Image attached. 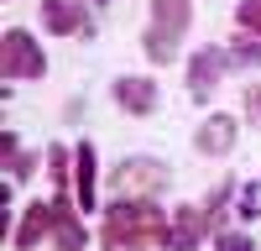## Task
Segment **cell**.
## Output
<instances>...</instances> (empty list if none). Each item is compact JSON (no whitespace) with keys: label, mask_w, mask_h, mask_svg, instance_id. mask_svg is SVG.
Masks as SVG:
<instances>
[{"label":"cell","mask_w":261,"mask_h":251,"mask_svg":"<svg viewBox=\"0 0 261 251\" xmlns=\"http://www.w3.org/2000/svg\"><path fill=\"white\" fill-rule=\"evenodd\" d=\"M110 183H115L120 199H136V194H157L167 183V173H162V162H151V157H130V162H120L110 173Z\"/></svg>","instance_id":"obj_4"},{"label":"cell","mask_w":261,"mask_h":251,"mask_svg":"<svg viewBox=\"0 0 261 251\" xmlns=\"http://www.w3.org/2000/svg\"><path fill=\"white\" fill-rule=\"evenodd\" d=\"M256 204H261V188H256V183H246V188H241V220H251V215H261Z\"/></svg>","instance_id":"obj_16"},{"label":"cell","mask_w":261,"mask_h":251,"mask_svg":"<svg viewBox=\"0 0 261 251\" xmlns=\"http://www.w3.org/2000/svg\"><path fill=\"white\" fill-rule=\"evenodd\" d=\"M225 53H214V47H204L199 58H193L188 63V84H193V94H209L214 89V84H220V73H225Z\"/></svg>","instance_id":"obj_10"},{"label":"cell","mask_w":261,"mask_h":251,"mask_svg":"<svg viewBox=\"0 0 261 251\" xmlns=\"http://www.w3.org/2000/svg\"><path fill=\"white\" fill-rule=\"evenodd\" d=\"M220 251H256L246 236H235V230H230V236H220Z\"/></svg>","instance_id":"obj_19"},{"label":"cell","mask_w":261,"mask_h":251,"mask_svg":"<svg viewBox=\"0 0 261 251\" xmlns=\"http://www.w3.org/2000/svg\"><path fill=\"white\" fill-rule=\"evenodd\" d=\"M73 173H79V209H94V146L89 141H79V152H73Z\"/></svg>","instance_id":"obj_12"},{"label":"cell","mask_w":261,"mask_h":251,"mask_svg":"<svg viewBox=\"0 0 261 251\" xmlns=\"http://www.w3.org/2000/svg\"><path fill=\"white\" fill-rule=\"evenodd\" d=\"M94 6H110V0H94Z\"/></svg>","instance_id":"obj_20"},{"label":"cell","mask_w":261,"mask_h":251,"mask_svg":"<svg viewBox=\"0 0 261 251\" xmlns=\"http://www.w3.org/2000/svg\"><path fill=\"white\" fill-rule=\"evenodd\" d=\"M193 21L188 0H151V32H146V58L151 63H172L178 58V42Z\"/></svg>","instance_id":"obj_2"},{"label":"cell","mask_w":261,"mask_h":251,"mask_svg":"<svg viewBox=\"0 0 261 251\" xmlns=\"http://www.w3.org/2000/svg\"><path fill=\"white\" fill-rule=\"evenodd\" d=\"M235 136H241L235 115H209V120L199 126V136H193V146H199L204 157H225L230 146H235Z\"/></svg>","instance_id":"obj_6"},{"label":"cell","mask_w":261,"mask_h":251,"mask_svg":"<svg viewBox=\"0 0 261 251\" xmlns=\"http://www.w3.org/2000/svg\"><path fill=\"white\" fill-rule=\"evenodd\" d=\"M230 63H246V68H261V47H256V42H235V47H230Z\"/></svg>","instance_id":"obj_14"},{"label":"cell","mask_w":261,"mask_h":251,"mask_svg":"<svg viewBox=\"0 0 261 251\" xmlns=\"http://www.w3.org/2000/svg\"><path fill=\"white\" fill-rule=\"evenodd\" d=\"M47 162H53V178H58V188H63V183H68V152H63V146H53Z\"/></svg>","instance_id":"obj_17"},{"label":"cell","mask_w":261,"mask_h":251,"mask_svg":"<svg viewBox=\"0 0 261 251\" xmlns=\"http://www.w3.org/2000/svg\"><path fill=\"white\" fill-rule=\"evenodd\" d=\"M241 32H261V0H241Z\"/></svg>","instance_id":"obj_15"},{"label":"cell","mask_w":261,"mask_h":251,"mask_svg":"<svg viewBox=\"0 0 261 251\" xmlns=\"http://www.w3.org/2000/svg\"><path fill=\"white\" fill-rule=\"evenodd\" d=\"M115 105L130 115H151L157 110V84H146V79H115Z\"/></svg>","instance_id":"obj_7"},{"label":"cell","mask_w":261,"mask_h":251,"mask_svg":"<svg viewBox=\"0 0 261 251\" xmlns=\"http://www.w3.org/2000/svg\"><path fill=\"white\" fill-rule=\"evenodd\" d=\"M167 220L146 199H115L105 215V251H157L167 246Z\"/></svg>","instance_id":"obj_1"},{"label":"cell","mask_w":261,"mask_h":251,"mask_svg":"<svg viewBox=\"0 0 261 251\" xmlns=\"http://www.w3.org/2000/svg\"><path fill=\"white\" fill-rule=\"evenodd\" d=\"M42 27L58 37H73V32H84V6L79 0H42Z\"/></svg>","instance_id":"obj_8"},{"label":"cell","mask_w":261,"mask_h":251,"mask_svg":"<svg viewBox=\"0 0 261 251\" xmlns=\"http://www.w3.org/2000/svg\"><path fill=\"white\" fill-rule=\"evenodd\" d=\"M246 115L261 126V84H251V89H246Z\"/></svg>","instance_id":"obj_18"},{"label":"cell","mask_w":261,"mask_h":251,"mask_svg":"<svg viewBox=\"0 0 261 251\" xmlns=\"http://www.w3.org/2000/svg\"><path fill=\"white\" fill-rule=\"evenodd\" d=\"M53 220H58V209H53V204H32L27 215H21V225H16V236H11L16 251H32V246L53 230Z\"/></svg>","instance_id":"obj_9"},{"label":"cell","mask_w":261,"mask_h":251,"mask_svg":"<svg viewBox=\"0 0 261 251\" xmlns=\"http://www.w3.org/2000/svg\"><path fill=\"white\" fill-rule=\"evenodd\" d=\"M53 209H58V220H53V230H58V251H84V241H89V236H84V225H79V215H73V204H68V199H58Z\"/></svg>","instance_id":"obj_11"},{"label":"cell","mask_w":261,"mask_h":251,"mask_svg":"<svg viewBox=\"0 0 261 251\" xmlns=\"http://www.w3.org/2000/svg\"><path fill=\"white\" fill-rule=\"evenodd\" d=\"M6 167H11V183L32 173V152H21V146H16V131H6Z\"/></svg>","instance_id":"obj_13"},{"label":"cell","mask_w":261,"mask_h":251,"mask_svg":"<svg viewBox=\"0 0 261 251\" xmlns=\"http://www.w3.org/2000/svg\"><path fill=\"white\" fill-rule=\"evenodd\" d=\"M0 68H6V79H42L47 73V58H42V47L32 42V32H6V42H0Z\"/></svg>","instance_id":"obj_3"},{"label":"cell","mask_w":261,"mask_h":251,"mask_svg":"<svg viewBox=\"0 0 261 251\" xmlns=\"http://www.w3.org/2000/svg\"><path fill=\"white\" fill-rule=\"evenodd\" d=\"M209 215H214V209H199V204H183V209H172L167 251H199V241L209 236Z\"/></svg>","instance_id":"obj_5"}]
</instances>
